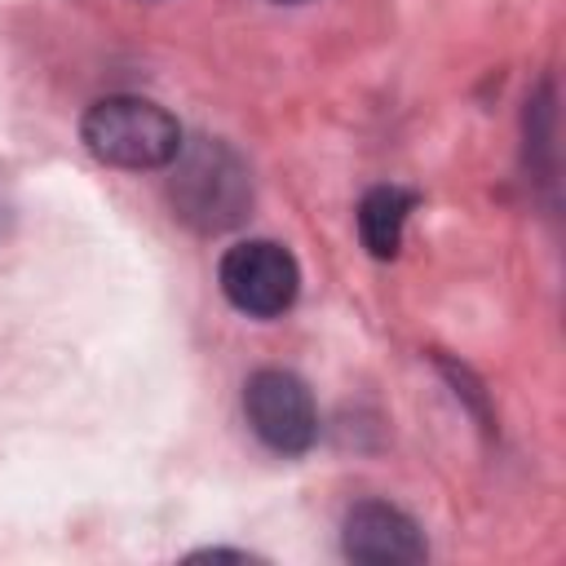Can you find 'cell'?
Instances as JSON below:
<instances>
[{
    "mask_svg": "<svg viewBox=\"0 0 566 566\" xmlns=\"http://www.w3.org/2000/svg\"><path fill=\"white\" fill-rule=\"evenodd\" d=\"M340 548L349 562H367V566H407V562H424L429 553L420 526L385 500H363L345 513Z\"/></svg>",
    "mask_w": 566,
    "mask_h": 566,
    "instance_id": "cell-5",
    "label": "cell"
},
{
    "mask_svg": "<svg viewBox=\"0 0 566 566\" xmlns=\"http://www.w3.org/2000/svg\"><path fill=\"white\" fill-rule=\"evenodd\" d=\"M243 416L252 433L279 451V455H301L318 438V407L314 394L305 389L301 376L283 367H261L243 385Z\"/></svg>",
    "mask_w": 566,
    "mask_h": 566,
    "instance_id": "cell-3",
    "label": "cell"
},
{
    "mask_svg": "<svg viewBox=\"0 0 566 566\" xmlns=\"http://www.w3.org/2000/svg\"><path fill=\"white\" fill-rule=\"evenodd\" d=\"M416 208V195L411 190H398V186H376L363 195L358 203V234H363V248L380 261L398 256V243H402V226H407V212Z\"/></svg>",
    "mask_w": 566,
    "mask_h": 566,
    "instance_id": "cell-6",
    "label": "cell"
},
{
    "mask_svg": "<svg viewBox=\"0 0 566 566\" xmlns=\"http://www.w3.org/2000/svg\"><path fill=\"white\" fill-rule=\"evenodd\" d=\"M80 137L102 164L115 168H168L181 150L177 119L164 106L128 93L93 102L80 119Z\"/></svg>",
    "mask_w": 566,
    "mask_h": 566,
    "instance_id": "cell-2",
    "label": "cell"
},
{
    "mask_svg": "<svg viewBox=\"0 0 566 566\" xmlns=\"http://www.w3.org/2000/svg\"><path fill=\"white\" fill-rule=\"evenodd\" d=\"M168 168H172L168 199L186 226L217 234L248 217L252 181H248L243 159L226 142H181Z\"/></svg>",
    "mask_w": 566,
    "mask_h": 566,
    "instance_id": "cell-1",
    "label": "cell"
},
{
    "mask_svg": "<svg viewBox=\"0 0 566 566\" xmlns=\"http://www.w3.org/2000/svg\"><path fill=\"white\" fill-rule=\"evenodd\" d=\"M279 4H296V0H279Z\"/></svg>",
    "mask_w": 566,
    "mask_h": 566,
    "instance_id": "cell-7",
    "label": "cell"
},
{
    "mask_svg": "<svg viewBox=\"0 0 566 566\" xmlns=\"http://www.w3.org/2000/svg\"><path fill=\"white\" fill-rule=\"evenodd\" d=\"M217 279H221L226 301L252 318H279L296 301V287H301V270H296L292 252L270 239L234 243L221 256Z\"/></svg>",
    "mask_w": 566,
    "mask_h": 566,
    "instance_id": "cell-4",
    "label": "cell"
}]
</instances>
